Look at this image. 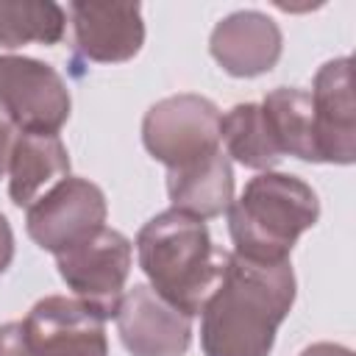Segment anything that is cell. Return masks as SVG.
<instances>
[{
  "label": "cell",
  "instance_id": "1",
  "mask_svg": "<svg viewBox=\"0 0 356 356\" xmlns=\"http://www.w3.org/2000/svg\"><path fill=\"white\" fill-rule=\"evenodd\" d=\"M289 261L261 264L228 253L217 289L200 309L206 356H270L275 331L295 303Z\"/></svg>",
  "mask_w": 356,
  "mask_h": 356
},
{
  "label": "cell",
  "instance_id": "2",
  "mask_svg": "<svg viewBox=\"0 0 356 356\" xmlns=\"http://www.w3.org/2000/svg\"><path fill=\"white\" fill-rule=\"evenodd\" d=\"M136 256L150 289L189 317L200 314L228 264V250L211 242L206 220L175 209L139 228Z\"/></svg>",
  "mask_w": 356,
  "mask_h": 356
},
{
  "label": "cell",
  "instance_id": "3",
  "mask_svg": "<svg viewBox=\"0 0 356 356\" xmlns=\"http://www.w3.org/2000/svg\"><path fill=\"white\" fill-rule=\"evenodd\" d=\"M317 217L320 200L306 181L286 172H261L250 178L228 206L234 253L261 264L289 261L298 236L309 231Z\"/></svg>",
  "mask_w": 356,
  "mask_h": 356
},
{
  "label": "cell",
  "instance_id": "4",
  "mask_svg": "<svg viewBox=\"0 0 356 356\" xmlns=\"http://www.w3.org/2000/svg\"><path fill=\"white\" fill-rule=\"evenodd\" d=\"M220 108L203 95H170L142 120L145 150L167 170L186 167L220 150Z\"/></svg>",
  "mask_w": 356,
  "mask_h": 356
},
{
  "label": "cell",
  "instance_id": "5",
  "mask_svg": "<svg viewBox=\"0 0 356 356\" xmlns=\"http://www.w3.org/2000/svg\"><path fill=\"white\" fill-rule=\"evenodd\" d=\"M131 242L125 234L103 225L81 245L56 256L61 281L100 320L117 317L131 273Z\"/></svg>",
  "mask_w": 356,
  "mask_h": 356
},
{
  "label": "cell",
  "instance_id": "6",
  "mask_svg": "<svg viewBox=\"0 0 356 356\" xmlns=\"http://www.w3.org/2000/svg\"><path fill=\"white\" fill-rule=\"evenodd\" d=\"M72 108L64 78L44 61L0 56V114L28 134H58Z\"/></svg>",
  "mask_w": 356,
  "mask_h": 356
},
{
  "label": "cell",
  "instance_id": "7",
  "mask_svg": "<svg viewBox=\"0 0 356 356\" xmlns=\"http://www.w3.org/2000/svg\"><path fill=\"white\" fill-rule=\"evenodd\" d=\"M106 195L86 178L67 175L50 186L25 217L28 236L53 256L81 245L106 225Z\"/></svg>",
  "mask_w": 356,
  "mask_h": 356
},
{
  "label": "cell",
  "instance_id": "8",
  "mask_svg": "<svg viewBox=\"0 0 356 356\" xmlns=\"http://www.w3.org/2000/svg\"><path fill=\"white\" fill-rule=\"evenodd\" d=\"M114 320L131 356H184L192 342V317L147 284H134L122 295Z\"/></svg>",
  "mask_w": 356,
  "mask_h": 356
},
{
  "label": "cell",
  "instance_id": "9",
  "mask_svg": "<svg viewBox=\"0 0 356 356\" xmlns=\"http://www.w3.org/2000/svg\"><path fill=\"white\" fill-rule=\"evenodd\" d=\"M106 320L78 298L47 295L22 320L36 356H108Z\"/></svg>",
  "mask_w": 356,
  "mask_h": 356
},
{
  "label": "cell",
  "instance_id": "10",
  "mask_svg": "<svg viewBox=\"0 0 356 356\" xmlns=\"http://www.w3.org/2000/svg\"><path fill=\"white\" fill-rule=\"evenodd\" d=\"M314 128L320 161L353 164L356 161V103L350 58H331L314 75L312 89Z\"/></svg>",
  "mask_w": 356,
  "mask_h": 356
},
{
  "label": "cell",
  "instance_id": "11",
  "mask_svg": "<svg viewBox=\"0 0 356 356\" xmlns=\"http://www.w3.org/2000/svg\"><path fill=\"white\" fill-rule=\"evenodd\" d=\"M72 28L78 53L95 64L131 61L145 42L139 3H72Z\"/></svg>",
  "mask_w": 356,
  "mask_h": 356
},
{
  "label": "cell",
  "instance_id": "12",
  "mask_svg": "<svg viewBox=\"0 0 356 356\" xmlns=\"http://www.w3.org/2000/svg\"><path fill=\"white\" fill-rule=\"evenodd\" d=\"M281 28L261 11H234L222 17L209 36L214 61L234 78L270 72L281 58Z\"/></svg>",
  "mask_w": 356,
  "mask_h": 356
},
{
  "label": "cell",
  "instance_id": "13",
  "mask_svg": "<svg viewBox=\"0 0 356 356\" xmlns=\"http://www.w3.org/2000/svg\"><path fill=\"white\" fill-rule=\"evenodd\" d=\"M6 172L11 203L31 209L50 186L70 175V153L58 134L17 131Z\"/></svg>",
  "mask_w": 356,
  "mask_h": 356
},
{
  "label": "cell",
  "instance_id": "14",
  "mask_svg": "<svg viewBox=\"0 0 356 356\" xmlns=\"http://www.w3.org/2000/svg\"><path fill=\"white\" fill-rule=\"evenodd\" d=\"M167 195L175 211L197 220L220 217L234 203V172L228 156L214 150L200 161L167 170Z\"/></svg>",
  "mask_w": 356,
  "mask_h": 356
},
{
  "label": "cell",
  "instance_id": "15",
  "mask_svg": "<svg viewBox=\"0 0 356 356\" xmlns=\"http://www.w3.org/2000/svg\"><path fill=\"white\" fill-rule=\"evenodd\" d=\"M261 111L284 156L289 153L300 161H320L314 108L306 89L278 86L261 100Z\"/></svg>",
  "mask_w": 356,
  "mask_h": 356
},
{
  "label": "cell",
  "instance_id": "16",
  "mask_svg": "<svg viewBox=\"0 0 356 356\" xmlns=\"http://www.w3.org/2000/svg\"><path fill=\"white\" fill-rule=\"evenodd\" d=\"M220 142L228 156H234L242 167L270 172L281 159V147L267 125L261 103H236L220 120Z\"/></svg>",
  "mask_w": 356,
  "mask_h": 356
},
{
  "label": "cell",
  "instance_id": "17",
  "mask_svg": "<svg viewBox=\"0 0 356 356\" xmlns=\"http://www.w3.org/2000/svg\"><path fill=\"white\" fill-rule=\"evenodd\" d=\"M64 8L50 0H0V47H22L28 42L56 44L64 36Z\"/></svg>",
  "mask_w": 356,
  "mask_h": 356
},
{
  "label": "cell",
  "instance_id": "18",
  "mask_svg": "<svg viewBox=\"0 0 356 356\" xmlns=\"http://www.w3.org/2000/svg\"><path fill=\"white\" fill-rule=\"evenodd\" d=\"M0 356H36L31 342H28L22 320L0 325Z\"/></svg>",
  "mask_w": 356,
  "mask_h": 356
},
{
  "label": "cell",
  "instance_id": "19",
  "mask_svg": "<svg viewBox=\"0 0 356 356\" xmlns=\"http://www.w3.org/2000/svg\"><path fill=\"white\" fill-rule=\"evenodd\" d=\"M11 259H14V231H11L8 220L0 214V275L8 270Z\"/></svg>",
  "mask_w": 356,
  "mask_h": 356
},
{
  "label": "cell",
  "instance_id": "20",
  "mask_svg": "<svg viewBox=\"0 0 356 356\" xmlns=\"http://www.w3.org/2000/svg\"><path fill=\"white\" fill-rule=\"evenodd\" d=\"M17 128L0 114V175L8 170V156H11V145H14V134Z\"/></svg>",
  "mask_w": 356,
  "mask_h": 356
},
{
  "label": "cell",
  "instance_id": "21",
  "mask_svg": "<svg viewBox=\"0 0 356 356\" xmlns=\"http://www.w3.org/2000/svg\"><path fill=\"white\" fill-rule=\"evenodd\" d=\"M300 356H353V353L342 345H334V342H314V345L303 348Z\"/></svg>",
  "mask_w": 356,
  "mask_h": 356
}]
</instances>
